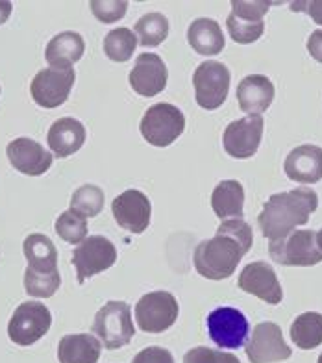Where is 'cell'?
Wrapping results in <instances>:
<instances>
[{
	"label": "cell",
	"instance_id": "1",
	"mask_svg": "<svg viewBox=\"0 0 322 363\" xmlns=\"http://www.w3.org/2000/svg\"><path fill=\"white\" fill-rule=\"evenodd\" d=\"M254 243L251 225L243 219L221 223L215 238L204 239L195 249V269L207 280H226Z\"/></svg>",
	"mask_w": 322,
	"mask_h": 363
},
{
	"label": "cell",
	"instance_id": "2",
	"mask_svg": "<svg viewBox=\"0 0 322 363\" xmlns=\"http://www.w3.org/2000/svg\"><path fill=\"white\" fill-rule=\"evenodd\" d=\"M318 208V195L311 187H297L293 191L276 193L265 202L258 217L265 238L280 239L293 232L294 226L306 225Z\"/></svg>",
	"mask_w": 322,
	"mask_h": 363
},
{
	"label": "cell",
	"instance_id": "3",
	"mask_svg": "<svg viewBox=\"0 0 322 363\" xmlns=\"http://www.w3.org/2000/svg\"><path fill=\"white\" fill-rule=\"evenodd\" d=\"M269 256L285 267H311L322 262V245L315 230H293L269 241Z\"/></svg>",
	"mask_w": 322,
	"mask_h": 363
},
{
	"label": "cell",
	"instance_id": "4",
	"mask_svg": "<svg viewBox=\"0 0 322 363\" xmlns=\"http://www.w3.org/2000/svg\"><path fill=\"white\" fill-rule=\"evenodd\" d=\"M93 334L108 350L122 349L135 335L130 306L122 301H111L96 311Z\"/></svg>",
	"mask_w": 322,
	"mask_h": 363
},
{
	"label": "cell",
	"instance_id": "5",
	"mask_svg": "<svg viewBox=\"0 0 322 363\" xmlns=\"http://www.w3.org/2000/svg\"><path fill=\"white\" fill-rule=\"evenodd\" d=\"M139 130L141 135L146 139V143L163 148L173 145L183 134L185 117L180 108L168 102H161V104L150 106L149 110L144 111Z\"/></svg>",
	"mask_w": 322,
	"mask_h": 363
},
{
	"label": "cell",
	"instance_id": "6",
	"mask_svg": "<svg viewBox=\"0 0 322 363\" xmlns=\"http://www.w3.org/2000/svg\"><path fill=\"white\" fill-rule=\"evenodd\" d=\"M270 6L272 2L265 0H231V13L226 19L230 38L241 45L255 43L265 32L263 17Z\"/></svg>",
	"mask_w": 322,
	"mask_h": 363
},
{
	"label": "cell",
	"instance_id": "7",
	"mask_svg": "<svg viewBox=\"0 0 322 363\" xmlns=\"http://www.w3.org/2000/svg\"><path fill=\"white\" fill-rule=\"evenodd\" d=\"M50 325H52L50 310L41 302L28 301L19 304V308L13 311L8 325V335L15 345L30 347L47 335Z\"/></svg>",
	"mask_w": 322,
	"mask_h": 363
},
{
	"label": "cell",
	"instance_id": "8",
	"mask_svg": "<svg viewBox=\"0 0 322 363\" xmlns=\"http://www.w3.org/2000/svg\"><path fill=\"white\" fill-rule=\"evenodd\" d=\"M178 301L173 293L152 291L135 304V320L146 334H161L178 319Z\"/></svg>",
	"mask_w": 322,
	"mask_h": 363
},
{
	"label": "cell",
	"instance_id": "9",
	"mask_svg": "<svg viewBox=\"0 0 322 363\" xmlns=\"http://www.w3.org/2000/svg\"><path fill=\"white\" fill-rule=\"evenodd\" d=\"M192 86L200 108L212 111L224 104L230 91V69L221 62L200 63L192 74Z\"/></svg>",
	"mask_w": 322,
	"mask_h": 363
},
{
	"label": "cell",
	"instance_id": "10",
	"mask_svg": "<svg viewBox=\"0 0 322 363\" xmlns=\"http://www.w3.org/2000/svg\"><path fill=\"white\" fill-rule=\"evenodd\" d=\"M207 332L219 349H241L248 340L251 325L243 311L222 306L207 315Z\"/></svg>",
	"mask_w": 322,
	"mask_h": 363
},
{
	"label": "cell",
	"instance_id": "11",
	"mask_svg": "<svg viewBox=\"0 0 322 363\" xmlns=\"http://www.w3.org/2000/svg\"><path fill=\"white\" fill-rule=\"evenodd\" d=\"M74 80H76V72L72 67H47L35 74L30 84V93L35 104L52 110L67 101Z\"/></svg>",
	"mask_w": 322,
	"mask_h": 363
},
{
	"label": "cell",
	"instance_id": "12",
	"mask_svg": "<svg viewBox=\"0 0 322 363\" xmlns=\"http://www.w3.org/2000/svg\"><path fill=\"white\" fill-rule=\"evenodd\" d=\"M117 262V249L104 235H89L72 252V265L76 267L78 282L110 269Z\"/></svg>",
	"mask_w": 322,
	"mask_h": 363
},
{
	"label": "cell",
	"instance_id": "13",
	"mask_svg": "<svg viewBox=\"0 0 322 363\" xmlns=\"http://www.w3.org/2000/svg\"><path fill=\"white\" fill-rule=\"evenodd\" d=\"M261 138H263V117L246 115L226 126L222 135V145L231 158L246 160L258 152Z\"/></svg>",
	"mask_w": 322,
	"mask_h": 363
},
{
	"label": "cell",
	"instance_id": "14",
	"mask_svg": "<svg viewBox=\"0 0 322 363\" xmlns=\"http://www.w3.org/2000/svg\"><path fill=\"white\" fill-rule=\"evenodd\" d=\"M293 350L285 343L282 328L276 323L265 320L255 326L246 345V356L251 363H276L291 358Z\"/></svg>",
	"mask_w": 322,
	"mask_h": 363
},
{
	"label": "cell",
	"instance_id": "15",
	"mask_svg": "<svg viewBox=\"0 0 322 363\" xmlns=\"http://www.w3.org/2000/svg\"><path fill=\"white\" fill-rule=\"evenodd\" d=\"M111 213L120 228L130 234H143L150 225L152 206L149 196L139 189H126L111 202Z\"/></svg>",
	"mask_w": 322,
	"mask_h": 363
},
{
	"label": "cell",
	"instance_id": "16",
	"mask_svg": "<svg viewBox=\"0 0 322 363\" xmlns=\"http://www.w3.org/2000/svg\"><path fill=\"white\" fill-rule=\"evenodd\" d=\"M128 80H130L132 89L137 95L146 96V99L156 96L167 86V65H165V62L158 54L144 52L135 60V65L132 69Z\"/></svg>",
	"mask_w": 322,
	"mask_h": 363
},
{
	"label": "cell",
	"instance_id": "17",
	"mask_svg": "<svg viewBox=\"0 0 322 363\" xmlns=\"http://www.w3.org/2000/svg\"><path fill=\"white\" fill-rule=\"evenodd\" d=\"M237 284H239V289L258 296L267 304H280L284 298V291H282L275 269L265 262L248 263L241 271Z\"/></svg>",
	"mask_w": 322,
	"mask_h": 363
},
{
	"label": "cell",
	"instance_id": "18",
	"mask_svg": "<svg viewBox=\"0 0 322 363\" xmlns=\"http://www.w3.org/2000/svg\"><path fill=\"white\" fill-rule=\"evenodd\" d=\"M8 160L15 171L28 174V177H41L52 167L54 156L45 150L43 145L30 138H17L6 147Z\"/></svg>",
	"mask_w": 322,
	"mask_h": 363
},
{
	"label": "cell",
	"instance_id": "19",
	"mask_svg": "<svg viewBox=\"0 0 322 363\" xmlns=\"http://www.w3.org/2000/svg\"><path fill=\"white\" fill-rule=\"evenodd\" d=\"M285 174L297 184H317L322 180V148L300 145L289 152L284 163Z\"/></svg>",
	"mask_w": 322,
	"mask_h": 363
},
{
	"label": "cell",
	"instance_id": "20",
	"mask_svg": "<svg viewBox=\"0 0 322 363\" xmlns=\"http://www.w3.org/2000/svg\"><path fill=\"white\" fill-rule=\"evenodd\" d=\"M237 101L246 115H261L275 101V84L263 74L245 77L237 86Z\"/></svg>",
	"mask_w": 322,
	"mask_h": 363
},
{
	"label": "cell",
	"instance_id": "21",
	"mask_svg": "<svg viewBox=\"0 0 322 363\" xmlns=\"http://www.w3.org/2000/svg\"><path fill=\"white\" fill-rule=\"evenodd\" d=\"M48 147L54 156L67 158L78 152L86 141V126L72 117H62L48 130Z\"/></svg>",
	"mask_w": 322,
	"mask_h": 363
},
{
	"label": "cell",
	"instance_id": "22",
	"mask_svg": "<svg viewBox=\"0 0 322 363\" xmlns=\"http://www.w3.org/2000/svg\"><path fill=\"white\" fill-rule=\"evenodd\" d=\"M84 50H86V43L82 35L78 32H62L48 41L45 57L50 67L67 69L84 56Z\"/></svg>",
	"mask_w": 322,
	"mask_h": 363
},
{
	"label": "cell",
	"instance_id": "23",
	"mask_svg": "<svg viewBox=\"0 0 322 363\" xmlns=\"http://www.w3.org/2000/svg\"><path fill=\"white\" fill-rule=\"evenodd\" d=\"M102 343L91 334L63 335L58 345L59 363H98Z\"/></svg>",
	"mask_w": 322,
	"mask_h": 363
},
{
	"label": "cell",
	"instance_id": "24",
	"mask_svg": "<svg viewBox=\"0 0 322 363\" xmlns=\"http://www.w3.org/2000/svg\"><path fill=\"white\" fill-rule=\"evenodd\" d=\"M188 41L198 54L202 56H215L221 54L226 41L222 35L221 24L215 19H207V17H200V19L192 21L188 28Z\"/></svg>",
	"mask_w": 322,
	"mask_h": 363
},
{
	"label": "cell",
	"instance_id": "25",
	"mask_svg": "<svg viewBox=\"0 0 322 363\" xmlns=\"http://www.w3.org/2000/svg\"><path fill=\"white\" fill-rule=\"evenodd\" d=\"M212 208L219 219H243L245 189L237 180H222L212 193Z\"/></svg>",
	"mask_w": 322,
	"mask_h": 363
},
{
	"label": "cell",
	"instance_id": "26",
	"mask_svg": "<svg viewBox=\"0 0 322 363\" xmlns=\"http://www.w3.org/2000/svg\"><path fill=\"white\" fill-rule=\"evenodd\" d=\"M24 256L30 271L56 272L58 271V250L52 239L45 234H30L23 243Z\"/></svg>",
	"mask_w": 322,
	"mask_h": 363
},
{
	"label": "cell",
	"instance_id": "27",
	"mask_svg": "<svg viewBox=\"0 0 322 363\" xmlns=\"http://www.w3.org/2000/svg\"><path fill=\"white\" fill-rule=\"evenodd\" d=\"M291 340L302 350L317 349L322 345V313L306 311L291 325Z\"/></svg>",
	"mask_w": 322,
	"mask_h": 363
},
{
	"label": "cell",
	"instance_id": "28",
	"mask_svg": "<svg viewBox=\"0 0 322 363\" xmlns=\"http://www.w3.org/2000/svg\"><path fill=\"white\" fill-rule=\"evenodd\" d=\"M135 35L141 47H158L168 35V19L161 13H146L135 23Z\"/></svg>",
	"mask_w": 322,
	"mask_h": 363
},
{
	"label": "cell",
	"instance_id": "29",
	"mask_svg": "<svg viewBox=\"0 0 322 363\" xmlns=\"http://www.w3.org/2000/svg\"><path fill=\"white\" fill-rule=\"evenodd\" d=\"M137 47V35L130 28H115L104 38V52L111 62L125 63Z\"/></svg>",
	"mask_w": 322,
	"mask_h": 363
},
{
	"label": "cell",
	"instance_id": "30",
	"mask_svg": "<svg viewBox=\"0 0 322 363\" xmlns=\"http://www.w3.org/2000/svg\"><path fill=\"white\" fill-rule=\"evenodd\" d=\"M104 208V191L98 186L86 184L78 187L71 196V210L87 217H96Z\"/></svg>",
	"mask_w": 322,
	"mask_h": 363
},
{
	"label": "cell",
	"instance_id": "31",
	"mask_svg": "<svg viewBox=\"0 0 322 363\" xmlns=\"http://www.w3.org/2000/svg\"><path fill=\"white\" fill-rule=\"evenodd\" d=\"M62 286L59 271L56 272H35L26 267L24 271V291L35 298H50Z\"/></svg>",
	"mask_w": 322,
	"mask_h": 363
},
{
	"label": "cell",
	"instance_id": "32",
	"mask_svg": "<svg viewBox=\"0 0 322 363\" xmlns=\"http://www.w3.org/2000/svg\"><path fill=\"white\" fill-rule=\"evenodd\" d=\"M56 232L63 241L80 245L87 238V219L74 210L63 211L56 220Z\"/></svg>",
	"mask_w": 322,
	"mask_h": 363
},
{
	"label": "cell",
	"instance_id": "33",
	"mask_svg": "<svg viewBox=\"0 0 322 363\" xmlns=\"http://www.w3.org/2000/svg\"><path fill=\"white\" fill-rule=\"evenodd\" d=\"M91 11L100 23H115L126 15L128 2L125 0H93Z\"/></svg>",
	"mask_w": 322,
	"mask_h": 363
},
{
	"label": "cell",
	"instance_id": "34",
	"mask_svg": "<svg viewBox=\"0 0 322 363\" xmlns=\"http://www.w3.org/2000/svg\"><path fill=\"white\" fill-rule=\"evenodd\" d=\"M183 363H241L236 354L224 350L207 349V347H195L183 356Z\"/></svg>",
	"mask_w": 322,
	"mask_h": 363
},
{
	"label": "cell",
	"instance_id": "35",
	"mask_svg": "<svg viewBox=\"0 0 322 363\" xmlns=\"http://www.w3.org/2000/svg\"><path fill=\"white\" fill-rule=\"evenodd\" d=\"M132 363H174V358L163 347H149L141 350Z\"/></svg>",
	"mask_w": 322,
	"mask_h": 363
},
{
	"label": "cell",
	"instance_id": "36",
	"mask_svg": "<svg viewBox=\"0 0 322 363\" xmlns=\"http://www.w3.org/2000/svg\"><path fill=\"white\" fill-rule=\"evenodd\" d=\"M291 11L308 13L317 24H322V0H297L291 2Z\"/></svg>",
	"mask_w": 322,
	"mask_h": 363
},
{
	"label": "cell",
	"instance_id": "37",
	"mask_svg": "<svg viewBox=\"0 0 322 363\" xmlns=\"http://www.w3.org/2000/svg\"><path fill=\"white\" fill-rule=\"evenodd\" d=\"M308 52L311 54L313 60L322 63V30H315L311 32L308 39Z\"/></svg>",
	"mask_w": 322,
	"mask_h": 363
},
{
	"label": "cell",
	"instance_id": "38",
	"mask_svg": "<svg viewBox=\"0 0 322 363\" xmlns=\"http://www.w3.org/2000/svg\"><path fill=\"white\" fill-rule=\"evenodd\" d=\"M11 10H13L11 2H8V0H0V24H4L6 21L10 19Z\"/></svg>",
	"mask_w": 322,
	"mask_h": 363
},
{
	"label": "cell",
	"instance_id": "39",
	"mask_svg": "<svg viewBox=\"0 0 322 363\" xmlns=\"http://www.w3.org/2000/svg\"><path fill=\"white\" fill-rule=\"evenodd\" d=\"M318 239H321V245H322V228L318 230Z\"/></svg>",
	"mask_w": 322,
	"mask_h": 363
},
{
	"label": "cell",
	"instance_id": "40",
	"mask_svg": "<svg viewBox=\"0 0 322 363\" xmlns=\"http://www.w3.org/2000/svg\"><path fill=\"white\" fill-rule=\"evenodd\" d=\"M318 363H322V354H321V356H318Z\"/></svg>",
	"mask_w": 322,
	"mask_h": 363
}]
</instances>
